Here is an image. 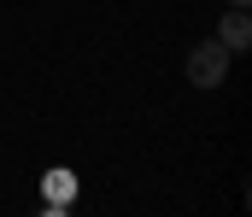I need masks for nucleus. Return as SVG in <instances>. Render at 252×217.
<instances>
[{"label": "nucleus", "mask_w": 252, "mask_h": 217, "mask_svg": "<svg viewBox=\"0 0 252 217\" xmlns=\"http://www.w3.org/2000/svg\"><path fill=\"white\" fill-rule=\"evenodd\" d=\"M223 76H229V47L211 35V41H199V47L188 53V82L193 88H217Z\"/></svg>", "instance_id": "obj_1"}, {"label": "nucleus", "mask_w": 252, "mask_h": 217, "mask_svg": "<svg viewBox=\"0 0 252 217\" xmlns=\"http://www.w3.org/2000/svg\"><path fill=\"white\" fill-rule=\"evenodd\" d=\"M217 41H223L229 53H247V47H252V18H247V6H229V18L217 24Z\"/></svg>", "instance_id": "obj_2"}, {"label": "nucleus", "mask_w": 252, "mask_h": 217, "mask_svg": "<svg viewBox=\"0 0 252 217\" xmlns=\"http://www.w3.org/2000/svg\"><path fill=\"white\" fill-rule=\"evenodd\" d=\"M47 194H53V206H64V200L76 194V176H70V170H47Z\"/></svg>", "instance_id": "obj_3"}, {"label": "nucleus", "mask_w": 252, "mask_h": 217, "mask_svg": "<svg viewBox=\"0 0 252 217\" xmlns=\"http://www.w3.org/2000/svg\"><path fill=\"white\" fill-rule=\"evenodd\" d=\"M229 6H247V0H229Z\"/></svg>", "instance_id": "obj_4"}]
</instances>
